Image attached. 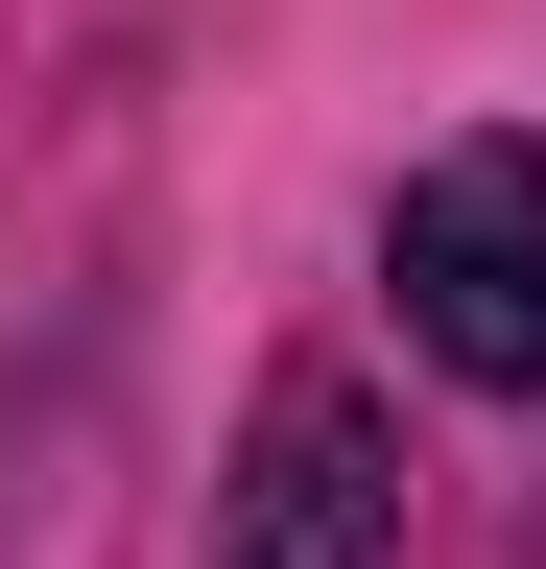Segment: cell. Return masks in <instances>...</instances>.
Returning <instances> with one entry per match:
<instances>
[{"mask_svg":"<svg viewBox=\"0 0 546 569\" xmlns=\"http://www.w3.org/2000/svg\"><path fill=\"white\" fill-rule=\"evenodd\" d=\"M380 309H404L428 380L546 403V142L523 119H475V142H428V167L380 190Z\"/></svg>","mask_w":546,"mask_h":569,"instance_id":"cell-1","label":"cell"},{"mask_svg":"<svg viewBox=\"0 0 546 569\" xmlns=\"http://www.w3.org/2000/svg\"><path fill=\"white\" fill-rule=\"evenodd\" d=\"M215 569H404V427L357 356H286L238 403V475H215Z\"/></svg>","mask_w":546,"mask_h":569,"instance_id":"cell-2","label":"cell"}]
</instances>
